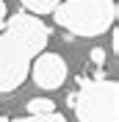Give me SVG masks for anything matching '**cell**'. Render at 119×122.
<instances>
[{"mask_svg": "<svg viewBox=\"0 0 119 122\" xmlns=\"http://www.w3.org/2000/svg\"><path fill=\"white\" fill-rule=\"evenodd\" d=\"M55 25L75 36H103L116 22V3L114 0H61L53 8Z\"/></svg>", "mask_w": 119, "mask_h": 122, "instance_id": "1", "label": "cell"}, {"mask_svg": "<svg viewBox=\"0 0 119 122\" xmlns=\"http://www.w3.org/2000/svg\"><path fill=\"white\" fill-rule=\"evenodd\" d=\"M78 122H119V83L116 81H80L72 97Z\"/></svg>", "mask_w": 119, "mask_h": 122, "instance_id": "2", "label": "cell"}, {"mask_svg": "<svg viewBox=\"0 0 119 122\" xmlns=\"http://www.w3.org/2000/svg\"><path fill=\"white\" fill-rule=\"evenodd\" d=\"M33 53L8 30H0V94L20 89L28 78Z\"/></svg>", "mask_w": 119, "mask_h": 122, "instance_id": "3", "label": "cell"}, {"mask_svg": "<svg viewBox=\"0 0 119 122\" xmlns=\"http://www.w3.org/2000/svg\"><path fill=\"white\" fill-rule=\"evenodd\" d=\"M3 30L14 33L33 56H39L47 47V42H50V28L30 11H17V14L6 17L3 20Z\"/></svg>", "mask_w": 119, "mask_h": 122, "instance_id": "4", "label": "cell"}, {"mask_svg": "<svg viewBox=\"0 0 119 122\" xmlns=\"http://www.w3.org/2000/svg\"><path fill=\"white\" fill-rule=\"evenodd\" d=\"M28 75L33 78V83H36L39 89L53 92V89H61V86H64V81H67V75H69V67H67V58L61 53H47V50H42L39 56H33Z\"/></svg>", "mask_w": 119, "mask_h": 122, "instance_id": "5", "label": "cell"}, {"mask_svg": "<svg viewBox=\"0 0 119 122\" xmlns=\"http://www.w3.org/2000/svg\"><path fill=\"white\" fill-rule=\"evenodd\" d=\"M20 3H22L25 11H30V14H36V17H42V14H53V8L58 6L61 0H20Z\"/></svg>", "mask_w": 119, "mask_h": 122, "instance_id": "6", "label": "cell"}, {"mask_svg": "<svg viewBox=\"0 0 119 122\" xmlns=\"http://www.w3.org/2000/svg\"><path fill=\"white\" fill-rule=\"evenodd\" d=\"M11 122H67V117L58 114V111H45V114H28V117H20V119H11Z\"/></svg>", "mask_w": 119, "mask_h": 122, "instance_id": "7", "label": "cell"}, {"mask_svg": "<svg viewBox=\"0 0 119 122\" xmlns=\"http://www.w3.org/2000/svg\"><path fill=\"white\" fill-rule=\"evenodd\" d=\"M28 114H45V111H55V103H53L50 97H33L28 100Z\"/></svg>", "mask_w": 119, "mask_h": 122, "instance_id": "8", "label": "cell"}, {"mask_svg": "<svg viewBox=\"0 0 119 122\" xmlns=\"http://www.w3.org/2000/svg\"><path fill=\"white\" fill-rule=\"evenodd\" d=\"M103 64H105V50L103 47H94L91 50V69L97 75H103Z\"/></svg>", "mask_w": 119, "mask_h": 122, "instance_id": "9", "label": "cell"}, {"mask_svg": "<svg viewBox=\"0 0 119 122\" xmlns=\"http://www.w3.org/2000/svg\"><path fill=\"white\" fill-rule=\"evenodd\" d=\"M6 17H8V8H6V3L0 0V25H3V20H6Z\"/></svg>", "mask_w": 119, "mask_h": 122, "instance_id": "10", "label": "cell"}, {"mask_svg": "<svg viewBox=\"0 0 119 122\" xmlns=\"http://www.w3.org/2000/svg\"><path fill=\"white\" fill-rule=\"evenodd\" d=\"M111 47H114V53L119 50V33H116V30H114V45H111Z\"/></svg>", "mask_w": 119, "mask_h": 122, "instance_id": "11", "label": "cell"}]
</instances>
